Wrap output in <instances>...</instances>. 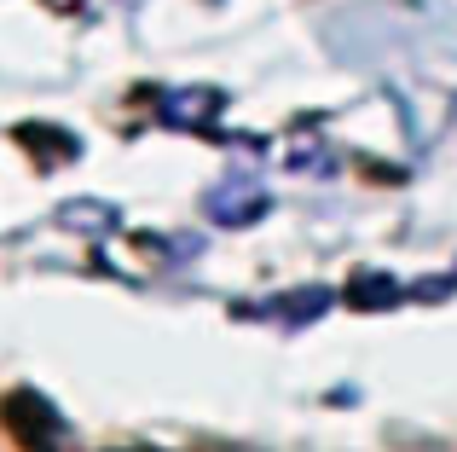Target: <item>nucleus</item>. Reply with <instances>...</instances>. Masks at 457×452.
<instances>
[{
    "label": "nucleus",
    "mask_w": 457,
    "mask_h": 452,
    "mask_svg": "<svg viewBox=\"0 0 457 452\" xmlns=\"http://www.w3.org/2000/svg\"><path fill=\"white\" fill-rule=\"evenodd\" d=\"M267 186L249 180V174H232V180H220L214 192H203V215L220 221V226H249L255 215H267Z\"/></svg>",
    "instance_id": "nucleus-1"
},
{
    "label": "nucleus",
    "mask_w": 457,
    "mask_h": 452,
    "mask_svg": "<svg viewBox=\"0 0 457 452\" xmlns=\"http://www.w3.org/2000/svg\"><path fill=\"white\" fill-rule=\"evenodd\" d=\"M220 93L214 88H186V93H162V122L174 128H209V116L220 111Z\"/></svg>",
    "instance_id": "nucleus-2"
},
{
    "label": "nucleus",
    "mask_w": 457,
    "mask_h": 452,
    "mask_svg": "<svg viewBox=\"0 0 457 452\" xmlns=\"http://www.w3.org/2000/svg\"><path fill=\"white\" fill-rule=\"evenodd\" d=\"M382 302H400V284L388 272H359L353 279V307H382Z\"/></svg>",
    "instance_id": "nucleus-3"
},
{
    "label": "nucleus",
    "mask_w": 457,
    "mask_h": 452,
    "mask_svg": "<svg viewBox=\"0 0 457 452\" xmlns=\"http://www.w3.org/2000/svg\"><path fill=\"white\" fill-rule=\"evenodd\" d=\"M324 307H330V290H295V296H284V302H267V314H290L295 325H302V319L324 314Z\"/></svg>",
    "instance_id": "nucleus-4"
}]
</instances>
